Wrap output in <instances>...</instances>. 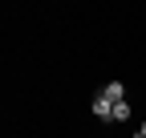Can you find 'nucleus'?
Instances as JSON below:
<instances>
[{
  "instance_id": "f03ea898",
  "label": "nucleus",
  "mask_w": 146,
  "mask_h": 138,
  "mask_svg": "<svg viewBox=\"0 0 146 138\" xmlns=\"http://www.w3.org/2000/svg\"><path fill=\"white\" fill-rule=\"evenodd\" d=\"M102 94H106L110 102H114V106H118V102H126V98H122V81H110V85H106Z\"/></svg>"
},
{
  "instance_id": "f257e3e1",
  "label": "nucleus",
  "mask_w": 146,
  "mask_h": 138,
  "mask_svg": "<svg viewBox=\"0 0 146 138\" xmlns=\"http://www.w3.org/2000/svg\"><path fill=\"white\" fill-rule=\"evenodd\" d=\"M94 114H98V118H114V102H110L106 94H98V98H94Z\"/></svg>"
},
{
  "instance_id": "20e7f679",
  "label": "nucleus",
  "mask_w": 146,
  "mask_h": 138,
  "mask_svg": "<svg viewBox=\"0 0 146 138\" xmlns=\"http://www.w3.org/2000/svg\"><path fill=\"white\" fill-rule=\"evenodd\" d=\"M142 138H146V122H142Z\"/></svg>"
},
{
  "instance_id": "7ed1b4c3",
  "label": "nucleus",
  "mask_w": 146,
  "mask_h": 138,
  "mask_svg": "<svg viewBox=\"0 0 146 138\" xmlns=\"http://www.w3.org/2000/svg\"><path fill=\"white\" fill-rule=\"evenodd\" d=\"M126 118H130V106H126V102H118V106H114V122H126Z\"/></svg>"
},
{
  "instance_id": "39448f33",
  "label": "nucleus",
  "mask_w": 146,
  "mask_h": 138,
  "mask_svg": "<svg viewBox=\"0 0 146 138\" xmlns=\"http://www.w3.org/2000/svg\"><path fill=\"white\" fill-rule=\"evenodd\" d=\"M134 138H142V134H134Z\"/></svg>"
}]
</instances>
